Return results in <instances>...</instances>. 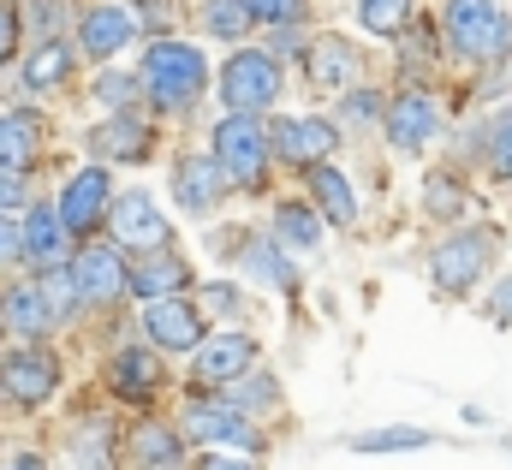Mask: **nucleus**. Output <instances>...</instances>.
Here are the masks:
<instances>
[{
    "label": "nucleus",
    "mask_w": 512,
    "mask_h": 470,
    "mask_svg": "<svg viewBox=\"0 0 512 470\" xmlns=\"http://www.w3.org/2000/svg\"><path fill=\"white\" fill-rule=\"evenodd\" d=\"M143 90L155 108H185L209 90V60L191 42H149L143 54Z\"/></svg>",
    "instance_id": "f257e3e1"
},
{
    "label": "nucleus",
    "mask_w": 512,
    "mask_h": 470,
    "mask_svg": "<svg viewBox=\"0 0 512 470\" xmlns=\"http://www.w3.org/2000/svg\"><path fill=\"white\" fill-rule=\"evenodd\" d=\"M495 256H501V233L495 227H459V233H447L435 244V256H429V274H435V286L441 292H471L489 268H495Z\"/></svg>",
    "instance_id": "f03ea898"
},
{
    "label": "nucleus",
    "mask_w": 512,
    "mask_h": 470,
    "mask_svg": "<svg viewBox=\"0 0 512 470\" xmlns=\"http://www.w3.org/2000/svg\"><path fill=\"white\" fill-rule=\"evenodd\" d=\"M447 42L465 60H507L512 54V18L495 0H447Z\"/></svg>",
    "instance_id": "7ed1b4c3"
},
{
    "label": "nucleus",
    "mask_w": 512,
    "mask_h": 470,
    "mask_svg": "<svg viewBox=\"0 0 512 470\" xmlns=\"http://www.w3.org/2000/svg\"><path fill=\"white\" fill-rule=\"evenodd\" d=\"M221 102L233 114H262L280 102V60L262 54V48H239L227 66H221Z\"/></svg>",
    "instance_id": "20e7f679"
},
{
    "label": "nucleus",
    "mask_w": 512,
    "mask_h": 470,
    "mask_svg": "<svg viewBox=\"0 0 512 470\" xmlns=\"http://www.w3.org/2000/svg\"><path fill=\"white\" fill-rule=\"evenodd\" d=\"M268 143H274V131H262L251 114H227L221 125H215V161L227 167L233 185H262Z\"/></svg>",
    "instance_id": "39448f33"
},
{
    "label": "nucleus",
    "mask_w": 512,
    "mask_h": 470,
    "mask_svg": "<svg viewBox=\"0 0 512 470\" xmlns=\"http://www.w3.org/2000/svg\"><path fill=\"white\" fill-rule=\"evenodd\" d=\"M143 334H149V346L155 352H203L209 340V322L197 316V304H185V298H161V304H149L143 310Z\"/></svg>",
    "instance_id": "423d86ee"
},
{
    "label": "nucleus",
    "mask_w": 512,
    "mask_h": 470,
    "mask_svg": "<svg viewBox=\"0 0 512 470\" xmlns=\"http://www.w3.org/2000/svg\"><path fill=\"white\" fill-rule=\"evenodd\" d=\"M108 209H114V179H108V167H84V173L60 191V221H66V233H96V227H108Z\"/></svg>",
    "instance_id": "0eeeda50"
},
{
    "label": "nucleus",
    "mask_w": 512,
    "mask_h": 470,
    "mask_svg": "<svg viewBox=\"0 0 512 470\" xmlns=\"http://www.w3.org/2000/svg\"><path fill=\"white\" fill-rule=\"evenodd\" d=\"M54 387H60V363L48 352H36V346H24V352H12L0 363V393L12 405H42Z\"/></svg>",
    "instance_id": "6e6552de"
},
{
    "label": "nucleus",
    "mask_w": 512,
    "mask_h": 470,
    "mask_svg": "<svg viewBox=\"0 0 512 470\" xmlns=\"http://www.w3.org/2000/svg\"><path fill=\"white\" fill-rule=\"evenodd\" d=\"M435 131H441V102H435L429 90H405V96L387 108V143H393L399 155H417Z\"/></svg>",
    "instance_id": "1a4fd4ad"
},
{
    "label": "nucleus",
    "mask_w": 512,
    "mask_h": 470,
    "mask_svg": "<svg viewBox=\"0 0 512 470\" xmlns=\"http://www.w3.org/2000/svg\"><path fill=\"white\" fill-rule=\"evenodd\" d=\"M185 429H191L203 447H215V441H227V447H256V441H262L256 423H245V411L227 405V399H191V405H185Z\"/></svg>",
    "instance_id": "9d476101"
},
{
    "label": "nucleus",
    "mask_w": 512,
    "mask_h": 470,
    "mask_svg": "<svg viewBox=\"0 0 512 470\" xmlns=\"http://www.w3.org/2000/svg\"><path fill=\"white\" fill-rule=\"evenodd\" d=\"M227 167L215 161V155H185L179 167H173V203L179 209H191V215H209L221 197H227Z\"/></svg>",
    "instance_id": "9b49d317"
},
{
    "label": "nucleus",
    "mask_w": 512,
    "mask_h": 470,
    "mask_svg": "<svg viewBox=\"0 0 512 470\" xmlns=\"http://www.w3.org/2000/svg\"><path fill=\"white\" fill-rule=\"evenodd\" d=\"M72 280H78V292H84L90 304H108L114 292H131V268L120 262L114 244H84V250L72 256Z\"/></svg>",
    "instance_id": "f8f14e48"
},
{
    "label": "nucleus",
    "mask_w": 512,
    "mask_h": 470,
    "mask_svg": "<svg viewBox=\"0 0 512 470\" xmlns=\"http://www.w3.org/2000/svg\"><path fill=\"white\" fill-rule=\"evenodd\" d=\"M108 227H114V238H120V244H131V250H149V256H155V244L167 238V221H161V209H155V197H149V191H126V197H114Z\"/></svg>",
    "instance_id": "ddd939ff"
},
{
    "label": "nucleus",
    "mask_w": 512,
    "mask_h": 470,
    "mask_svg": "<svg viewBox=\"0 0 512 470\" xmlns=\"http://www.w3.org/2000/svg\"><path fill=\"white\" fill-rule=\"evenodd\" d=\"M256 369V340L251 334H215L203 352H197V381L209 387H233Z\"/></svg>",
    "instance_id": "4468645a"
},
{
    "label": "nucleus",
    "mask_w": 512,
    "mask_h": 470,
    "mask_svg": "<svg viewBox=\"0 0 512 470\" xmlns=\"http://www.w3.org/2000/svg\"><path fill=\"white\" fill-rule=\"evenodd\" d=\"M334 143H340V131L328 119H280L274 125V149L298 167H322L334 155Z\"/></svg>",
    "instance_id": "2eb2a0df"
},
{
    "label": "nucleus",
    "mask_w": 512,
    "mask_h": 470,
    "mask_svg": "<svg viewBox=\"0 0 512 470\" xmlns=\"http://www.w3.org/2000/svg\"><path fill=\"white\" fill-rule=\"evenodd\" d=\"M78 42H84V54L108 60V54H120L126 42H137V18H131L126 6H90L84 24H78Z\"/></svg>",
    "instance_id": "dca6fc26"
},
{
    "label": "nucleus",
    "mask_w": 512,
    "mask_h": 470,
    "mask_svg": "<svg viewBox=\"0 0 512 470\" xmlns=\"http://www.w3.org/2000/svg\"><path fill=\"white\" fill-rule=\"evenodd\" d=\"M304 72H310L316 90H346L358 78V48L346 36H316L310 54H304Z\"/></svg>",
    "instance_id": "f3484780"
},
{
    "label": "nucleus",
    "mask_w": 512,
    "mask_h": 470,
    "mask_svg": "<svg viewBox=\"0 0 512 470\" xmlns=\"http://www.w3.org/2000/svg\"><path fill=\"white\" fill-rule=\"evenodd\" d=\"M0 322H6L18 340H42V334L54 328V310H48L42 286H12V292L0 298Z\"/></svg>",
    "instance_id": "a211bd4d"
},
{
    "label": "nucleus",
    "mask_w": 512,
    "mask_h": 470,
    "mask_svg": "<svg viewBox=\"0 0 512 470\" xmlns=\"http://www.w3.org/2000/svg\"><path fill=\"white\" fill-rule=\"evenodd\" d=\"M185 286H191V268H185L179 256H143V262L131 268V292H137V298H149V304L179 298Z\"/></svg>",
    "instance_id": "6ab92c4d"
},
{
    "label": "nucleus",
    "mask_w": 512,
    "mask_h": 470,
    "mask_svg": "<svg viewBox=\"0 0 512 470\" xmlns=\"http://www.w3.org/2000/svg\"><path fill=\"white\" fill-rule=\"evenodd\" d=\"M60 233H66L60 203H36V209L24 215V256H30L36 268H60Z\"/></svg>",
    "instance_id": "aec40b11"
},
{
    "label": "nucleus",
    "mask_w": 512,
    "mask_h": 470,
    "mask_svg": "<svg viewBox=\"0 0 512 470\" xmlns=\"http://www.w3.org/2000/svg\"><path fill=\"white\" fill-rule=\"evenodd\" d=\"M310 191H316V203L328 209V221L334 227H358V191H352V179L340 173V167H310Z\"/></svg>",
    "instance_id": "412c9836"
},
{
    "label": "nucleus",
    "mask_w": 512,
    "mask_h": 470,
    "mask_svg": "<svg viewBox=\"0 0 512 470\" xmlns=\"http://www.w3.org/2000/svg\"><path fill=\"white\" fill-rule=\"evenodd\" d=\"M90 155L96 161H143L149 155V131L137 119H108L90 131Z\"/></svg>",
    "instance_id": "4be33fe9"
},
{
    "label": "nucleus",
    "mask_w": 512,
    "mask_h": 470,
    "mask_svg": "<svg viewBox=\"0 0 512 470\" xmlns=\"http://www.w3.org/2000/svg\"><path fill=\"white\" fill-rule=\"evenodd\" d=\"M131 459H137L143 470H173V465H185V447H179L173 429H161V423H137V429H131Z\"/></svg>",
    "instance_id": "5701e85b"
},
{
    "label": "nucleus",
    "mask_w": 512,
    "mask_h": 470,
    "mask_svg": "<svg viewBox=\"0 0 512 470\" xmlns=\"http://www.w3.org/2000/svg\"><path fill=\"white\" fill-rule=\"evenodd\" d=\"M114 393H126V399H143V393H155L161 387V357L155 352H114Z\"/></svg>",
    "instance_id": "b1692460"
},
{
    "label": "nucleus",
    "mask_w": 512,
    "mask_h": 470,
    "mask_svg": "<svg viewBox=\"0 0 512 470\" xmlns=\"http://www.w3.org/2000/svg\"><path fill=\"white\" fill-rule=\"evenodd\" d=\"M72 78V48L66 42H42L30 60H24V84L36 90V96H48V90H60Z\"/></svg>",
    "instance_id": "393cba45"
},
{
    "label": "nucleus",
    "mask_w": 512,
    "mask_h": 470,
    "mask_svg": "<svg viewBox=\"0 0 512 470\" xmlns=\"http://www.w3.org/2000/svg\"><path fill=\"white\" fill-rule=\"evenodd\" d=\"M245 274L262 280V286H280V292L298 280V274H292V262H286V250H280V244H268V238H256L251 250H245Z\"/></svg>",
    "instance_id": "a878e982"
},
{
    "label": "nucleus",
    "mask_w": 512,
    "mask_h": 470,
    "mask_svg": "<svg viewBox=\"0 0 512 470\" xmlns=\"http://www.w3.org/2000/svg\"><path fill=\"white\" fill-rule=\"evenodd\" d=\"M30 149H36V119L30 114H0V167H24L30 161Z\"/></svg>",
    "instance_id": "bb28decb"
},
{
    "label": "nucleus",
    "mask_w": 512,
    "mask_h": 470,
    "mask_svg": "<svg viewBox=\"0 0 512 470\" xmlns=\"http://www.w3.org/2000/svg\"><path fill=\"white\" fill-rule=\"evenodd\" d=\"M203 24H209V36H221V42H239V36H251V6L245 0H209L203 6Z\"/></svg>",
    "instance_id": "cd10ccee"
},
{
    "label": "nucleus",
    "mask_w": 512,
    "mask_h": 470,
    "mask_svg": "<svg viewBox=\"0 0 512 470\" xmlns=\"http://www.w3.org/2000/svg\"><path fill=\"white\" fill-rule=\"evenodd\" d=\"M42 298H48V310H54V328H66L84 292H78V280H72V268H48V274H42Z\"/></svg>",
    "instance_id": "c85d7f7f"
},
{
    "label": "nucleus",
    "mask_w": 512,
    "mask_h": 470,
    "mask_svg": "<svg viewBox=\"0 0 512 470\" xmlns=\"http://www.w3.org/2000/svg\"><path fill=\"white\" fill-rule=\"evenodd\" d=\"M274 227H280V238H286L292 250H316V244H322V227H316V215H310L304 203H280Z\"/></svg>",
    "instance_id": "c756f323"
},
{
    "label": "nucleus",
    "mask_w": 512,
    "mask_h": 470,
    "mask_svg": "<svg viewBox=\"0 0 512 470\" xmlns=\"http://www.w3.org/2000/svg\"><path fill=\"white\" fill-rule=\"evenodd\" d=\"M405 12H411V0H358V18L370 36H399Z\"/></svg>",
    "instance_id": "7c9ffc66"
},
{
    "label": "nucleus",
    "mask_w": 512,
    "mask_h": 470,
    "mask_svg": "<svg viewBox=\"0 0 512 470\" xmlns=\"http://www.w3.org/2000/svg\"><path fill=\"white\" fill-rule=\"evenodd\" d=\"M358 453H405V447H429L423 429H370V435H352Z\"/></svg>",
    "instance_id": "2f4dec72"
},
{
    "label": "nucleus",
    "mask_w": 512,
    "mask_h": 470,
    "mask_svg": "<svg viewBox=\"0 0 512 470\" xmlns=\"http://www.w3.org/2000/svg\"><path fill=\"white\" fill-rule=\"evenodd\" d=\"M489 173L512 179V108L495 114V125H489Z\"/></svg>",
    "instance_id": "473e14b6"
},
{
    "label": "nucleus",
    "mask_w": 512,
    "mask_h": 470,
    "mask_svg": "<svg viewBox=\"0 0 512 470\" xmlns=\"http://www.w3.org/2000/svg\"><path fill=\"white\" fill-rule=\"evenodd\" d=\"M66 470H108V435L102 429H84V441L66 453Z\"/></svg>",
    "instance_id": "72a5a7b5"
},
{
    "label": "nucleus",
    "mask_w": 512,
    "mask_h": 470,
    "mask_svg": "<svg viewBox=\"0 0 512 470\" xmlns=\"http://www.w3.org/2000/svg\"><path fill=\"white\" fill-rule=\"evenodd\" d=\"M245 6H251L256 24H274V30H286V24L304 18V0H245Z\"/></svg>",
    "instance_id": "f704fd0d"
},
{
    "label": "nucleus",
    "mask_w": 512,
    "mask_h": 470,
    "mask_svg": "<svg viewBox=\"0 0 512 470\" xmlns=\"http://www.w3.org/2000/svg\"><path fill=\"white\" fill-rule=\"evenodd\" d=\"M137 84H143V78H126V72H102V78H96V102H108V108H126L131 96H137Z\"/></svg>",
    "instance_id": "c9c22d12"
},
{
    "label": "nucleus",
    "mask_w": 512,
    "mask_h": 470,
    "mask_svg": "<svg viewBox=\"0 0 512 470\" xmlns=\"http://www.w3.org/2000/svg\"><path fill=\"white\" fill-rule=\"evenodd\" d=\"M423 203H429V215H459V209H465V191H459V185H447V173H435Z\"/></svg>",
    "instance_id": "e433bc0d"
},
{
    "label": "nucleus",
    "mask_w": 512,
    "mask_h": 470,
    "mask_svg": "<svg viewBox=\"0 0 512 470\" xmlns=\"http://www.w3.org/2000/svg\"><path fill=\"white\" fill-rule=\"evenodd\" d=\"M18 256H24V227L0 215V262H18Z\"/></svg>",
    "instance_id": "4c0bfd02"
},
{
    "label": "nucleus",
    "mask_w": 512,
    "mask_h": 470,
    "mask_svg": "<svg viewBox=\"0 0 512 470\" xmlns=\"http://www.w3.org/2000/svg\"><path fill=\"white\" fill-rule=\"evenodd\" d=\"M18 203H24V179H18L12 167H0V215H6V209H18Z\"/></svg>",
    "instance_id": "58836bf2"
},
{
    "label": "nucleus",
    "mask_w": 512,
    "mask_h": 470,
    "mask_svg": "<svg viewBox=\"0 0 512 470\" xmlns=\"http://www.w3.org/2000/svg\"><path fill=\"white\" fill-rule=\"evenodd\" d=\"M489 316H495V322H512V274L495 286V298H489Z\"/></svg>",
    "instance_id": "ea45409f"
},
{
    "label": "nucleus",
    "mask_w": 512,
    "mask_h": 470,
    "mask_svg": "<svg viewBox=\"0 0 512 470\" xmlns=\"http://www.w3.org/2000/svg\"><path fill=\"white\" fill-rule=\"evenodd\" d=\"M274 54H310V48H304V36H298V24L274 30Z\"/></svg>",
    "instance_id": "a19ab883"
},
{
    "label": "nucleus",
    "mask_w": 512,
    "mask_h": 470,
    "mask_svg": "<svg viewBox=\"0 0 512 470\" xmlns=\"http://www.w3.org/2000/svg\"><path fill=\"white\" fill-rule=\"evenodd\" d=\"M346 119H376V96H370V90L346 96Z\"/></svg>",
    "instance_id": "79ce46f5"
},
{
    "label": "nucleus",
    "mask_w": 512,
    "mask_h": 470,
    "mask_svg": "<svg viewBox=\"0 0 512 470\" xmlns=\"http://www.w3.org/2000/svg\"><path fill=\"white\" fill-rule=\"evenodd\" d=\"M12 42H18V18H12V6H0V60L12 54Z\"/></svg>",
    "instance_id": "37998d69"
},
{
    "label": "nucleus",
    "mask_w": 512,
    "mask_h": 470,
    "mask_svg": "<svg viewBox=\"0 0 512 470\" xmlns=\"http://www.w3.org/2000/svg\"><path fill=\"white\" fill-rule=\"evenodd\" d=\"M197 470H256V465H251V459H233V453H209Z\"/></svg>",
    "instance_id": "c03bdc74"
},
{
    "label": "nucleus",
    "mask_w": 512,
    "mask_h": 470,
    "mask_svg": "<svg viewBox=\"0 0 512 470\" xmlns=\"http://www.w3.org/2000/svg\"><path fill=\"white\" fill-rule=\"evenodd\" d=\"M209 304H215V310H233V304H239V292H233V286H209Z\"/></svg>",
    "instance_id": "a18cd8bd"
},
{
    "label": "nucleus",
    "mask_w": 512,
    "mask_h": 470,
    "mask_svg": "<svg viewBox=\"0 0 512 470\" xmlns=\"http://www.w3.org/2000/svg\"><path fill=\"white\" fill-rule=\"evenodd\" d=\"M12 470H42V459H36V453H18V459H12Z\"/></svg>",
    "instance_id": "49530a36"
},
{
    "label": "nucleus",
    "mask_w": 512,
    "mask_h": 470,
    "mask_svg": "<svg viewBox=\"0 0 512 470\" xmlns=\"http://www.w3.org/2000/svg\"><path fill=\"white\" fill-rule=\"evenodd\" d=\"M0 328H6V322H0Z\"/></svg>",
    "instance_id": "de8ad7c7"
}]
</instances>
